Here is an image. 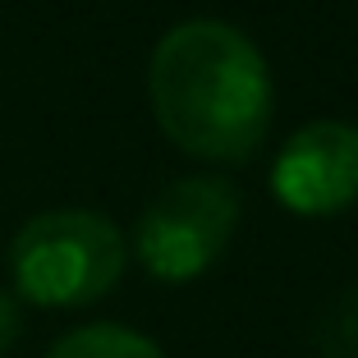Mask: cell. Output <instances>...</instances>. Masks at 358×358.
Listing matches in <instances>:
<instances>
[{
	"label": "cell",
	"instance_id": "1",
	"mask_svg": "<svg viewBox=\"0 0 358 358\" xmlns=\"http://www.w3.org/2000/svg\"><path fill=\"white\" fill-rule=\"evenodd\" d=\"M148 96L161 134L202 161H243L271 124V74L239 28L189 19L157 42Z\"/></svg>",
	"mask_w": 358,
	"mask_h": 358
},
{
	"label": "cell",
	"instance_id": "5",
	"mask_svg": "<svg viewBox=\"0 0 358 358\" xmlns=\"http://www.w3.org/2000/svg\"><path fill=\"white\" fill-rule=\"evenodd\" d=\"M46 358H166L157 349V340L138 336L115 322H96V327H78L69 336H60Z\"/></svg>",
	"mask_w": 358,
	"mask_h": 358
},
{
	"label": "cell",
	"instance_id": "6",
	"mask_svg": "<svg viewBox=\"0 0 358 358\" xmlns=\"http://www.w3.org/2000/svg\"><path fill=\"white\" fill-rule=\"evenodd\" d=\"M322 358H358V285H345L317 317L313 331Z\"/></svg>",
	"mask_w": 358,
	"mask_h": 358
},
{
	"label": "cell",
	"instance_id": "4",
	"mask_svg": "<svg viewBox=\"0 0 358 358\" xmlns=\"http://www.w3.org/2000/svg\"><path fill=\"white\" fill-rule=\"evenodd\" d=\"M271 193L294 216H336L358 202V124L313 120L280 148Z\"/></svg>",
	"mask_w": 358,
	"mask_h": 358
},
{
	"label": "cell",
	"instance_id": "7",
	"mask_svg": "<svg viewBox=\"0 0 358 358\" xmlns=\"http://www.w3.org/2000/svg\"><path fill=\"white\" fill-rule=\"evenodd\" d=\"M23 336V308H19V299L14 294H5L0 289V358L14 349V340Z\"/></svg>",
	"mask_w": 358,
	"mask_h": 358
},
{
	"label": "cell",
	"instance_id": "2",
	"mask_svg": "<svg viewBox=\"0 0 358 358\" xmlns=\"http://www.w3.org/2000/svg\"><path fill=\"white\" fill-rule=\"evenodd\" d=\"M129 243L120 225L87 207L37 211L10 239V280L37 308H83L115 289Z\"/></svg>",
	"mask_w": 358,
	"mask_h": 358
},
{
	"label": "cell",
	"instance_id": "3",
	"mask_svg": "<svg viewBox=\"0 0 358 358\" xmlns=\"http://www.w3.org/2000/svg\"><path fill=\"white\" fill-rule=\"evenodd\" d=\"M239 225V193L230 179H175L148 202L134 225V253L157 280H193L230 248Z\"/></svg>",
	"mask_w": 358,
	"mask_h": 358
}]
</instances>
